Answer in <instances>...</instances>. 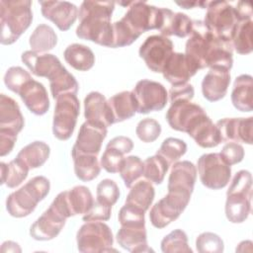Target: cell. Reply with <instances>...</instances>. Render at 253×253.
<instances>
[{"mask_svg":"<svg viewBox=\"0 0 253 253\" xmlns=\"http://www.w3.org/2000/svg\"><path fill=\"white\" fill-rule=\"evenodd\" d=\"M198 172L202 184L211 190L224 188L231 177V168L219 153L203 154L198 159Z\"/></svg>","mask_w":253,"mask_h":253,"instance_id":"13","label":"cell"},{"mask_svg":"<svg viewBox=\"0 0 253 253\" xmlns=\"http://www.w3.org/2000/svg\"><path fill=\"white\" fill-rule=\"evenodd\" d=\"M187 133L203 148L215 147L221 142L216 126L207 114L199 118L188 129Z\"/></svg>","mask_w":253,"mask_h":253,"instance_id":"27","label":"cell"},{"mask_svg":"<svg viewBox=\"0 0 253 253\" xmlns=\"http://www.w3.org/2000/svg\"><path fill=\"white\" fill-rule=\"evenodd\" d=\"M252 175L247 170L238 171L226 192L225 215L232 223L245 221L251 212Z\"/></svg>","mask_w":253,"mask_h":253,"instance_id":"6","label":"cell"},{"mask_svg":"<svg viewBox=\"0 0 253 253\" xmlns=\"http://www.w3.org/2000/svg\"><path fill=\"white\" fill-rule=\"evenodd\" d=\"M114 1H83L79 8L76 36L100 45L112 47Z\"/></svg>","mask_w":253,"mask_h":253,"instance_id":"1","label":"cell"},{"mask_svg":"<svg viewBox=\"0 0 253 253\" xmlns=\"http://www.w3.org/2000/svg\"><path fill=\"white\" fill-rule=\"evenodd\" d=\"M121 247L129 252H150L145 225H121L116 235Z\"/></svg>","mask_w":253,"mask_h":253,"instance_id":"28","label":"cell"},{"mask_svg":"<svg viewBox=\"0 0 253 253\" xmlns=\"http://www.w3.org/2000/svg\"><path fill=\"white\" fill-rule=\"evenodd\" d=\"M1 184L8 188H16L28 176L30 168L19 158L11 160L9 163L1 162Z\"/></svg>","mask_w":253,"mask_h":253,"instance_id":"37","label":"cell"},{"mask_svg":"<svg viewBox=\"0 0 253 253\" xmlns=\"http://www.w3.org/2000/svg\"><path fill=\"white\" fill-rule=\"evenodd\" d=\"M135 133L137 137L146 143L155 141L161 133L160 124L151 118L142 119L136 126Z\"/></svg>","mask_w":253,"mask_h":253,"instance_id":"45","label":"cell"},{"mask_svg":"<svg viewBox=\"0 0 253 253\" xmlns=\"http://www.w3.org/2000/svg\"><path fill=\"white\" fill-rule=\"evenodd\" d=\"M174 44L172 41L161 35H152L145 39L139 47V56L153 72L161 73L164 65L172 55Z\"/></svg>","mask_w":253,"mask_h":253,"instance_id":"16","label":"cell"},{"mask_svg":"<svg viewBox=\"0 0 253 253\" xmlns=\"http://www.w3.org/2000/svg\"><path fill=\"white\" fill-rule=\"evenodd\" d=\"M229 83V70L221 67H211L202 81L203 96L210 102H216L226 95Z\"/></svg>","mask_w":253,"mask_h":253,"instance_id":"25","label":"cell"},{"mask_svg":"<svg viewBox=\"0 0 253 253\" xmlns=\"http://www.w3.org/2000/svg\"><path fill=\"white\" fill-rule=\"evenodd\" d=\"M196 179L197 168L192 162L188 160L177 161L171 168L167 189L168 191L192 196Z\"/></svg>","mask_w":253,"mask_h":253,"instance_id":"23","label":"cell"},{"mask_svg":"<svg viewBox=\"0 0 253 253\" xmlns=\"http://www.w3.org/2000/svg\"><path fill=\"white\" fill-rule=\"evenodd\" d=\"M204 114L206 111L200 105L192 101L182 100L171 103L165 118L171 128L187 132L192 124Z\"/></svg>","mask_w":253,"mask_h":253,"instance_id":"18","label":"cell"},{"mask_svg":"<svg viewBox=\"0 0 253 253\" xmlns=\"http://www.w3.org/2000/svg\"><path fill=\"white\" fill-rule=\"evenodd\" d=\"M203 22L207 29L215 37L230 42L238 19L234 7L228 2L209 1Z\"/></svg>","mask_w":253,"mask_h":253,"instance_id":"12","label":"cell"},{"mask_svg":"<svg viewBox=\"0 0 253 253\" xmlns=\"http://www.w3.org/2000/svg\"><path fill=\"white\" fill-rule=\"evenodd\" d=\"M96 196L97 201L112 207L120 198V189L114 180L104 179L97 185Z\"/></svg>","mask_w":253,"mask_h":253,"instance_id":"46","label":"cell"},{"mask_svg":"<svg viewBox=\"0 0 253 253\" xmlns=\"http://www.w3.org/2000/svg\"><path fill=\"white\" fill-rule=\"evenodd\" d=\"M191 196L168 191L167 195L152 206L149 212L151 224L156 228H164L176 220L185 211Z\"/></svg>","mask_w":253,"mask_h":253,"instance_id":"14","label":"cell"},{"mask_svg":"<svg viewBox=\"0 0 253 253\" xmlns=\"http://www.w3.org/2000/svg\"><path fill=\"white\" fill-rule=\"evenodd\" d=\"M71 156L74 162V172L79 180L89 182L99 176L101 164L98 161L97 155L74 153Z\"/></svg>","mask_w":253,"mask_h":253,"instance_id":"35","label":"cell"},{"mask_svg":"<svg viewBox=\"0 0 253 253\" xmlns=\"http://www.w3.org/2000/svg\"><path fill=\"white\" fill-rule=\"evenodd\" d=\"M66 217L52 205L31 225L30 235L39 241H47L56 237L65 225Z\"/></svg>","mask_w":253,"mask_h":253,"instance_id":"20","label":"cell"},{"mask_svg":"<svg viewBox=\"0 0 253 253\" xmlns=\"http://www.w3.org/2000/svg\"><path fill=\"white\" fill-rule=\"evenodd\" d=\"M49 153V146L43 141L37 140L24 146L17 154V158L21 159L30 169H34L42 166L48 159Z\"/></svg>","mask_w":253,"mask_h":253,"instance_id":"34","label":"cell"},{"mask_svg":"<svg viewBox=\"0 0 253 253\" xmlns=\"http://www.w3.org/2000/svg\"><path fill=\"white\" fill-rule=\"evenodd\" d=\"M195 91L194 87L190 83H184V84H178V85H172V87L169 90V99L170 103L176 102V101H192L194 98Z\"/></svg>","mask_w":253,"mask_h":253,"instance_id":"51","label":"cell"},{"mask_svg":"<svg viewBox=\"0 0 253 253\" xmlns=\"http://www.w3.org/2000/svg\"><path fill=\"white\" fill-rule=\"evenodd\" d=\"M63 56L71 67L79 71H87L95 63V55L92 49L81 43L69 44L65 48Z\"/></svg>","mask_w":253,"mask_h":253,"instance_id":"32","label":"cell"},{"mask_svg":"<svg viewBox=\"0 0 253 253\" xmlns=\"http://www.w3.org/2000/svg\"><path fill=\"white\" fill-rule=\"evenodd\" d=\"M209 1H184V2H176L177 5L183 7L184 9H192L195 7L207 8Z\"/></svg>","mask_w":253,"mask_h":253,"instance_id":"54","label":"cell"},{"mask_svg":"<svg viewBox=\"0 0 253 253\" xmlns=\"http://www.w3.org/2000/svg\"><path fill=\"white\" fill-rule=\"evenodd\" d=\"M125 186L130 188L143 174V162L138 156L130 155L125 157L122 167L119 171Z\"/></svg>","mask_w":253,"mask_h":253,"instance_id":"41","label":"cell"},{"mask_svg":"<svg viewBox=\"0 0 253 253\" xmlns=\"http://www.w3.org/2000/svg\"><path fill=\"white\" fill-rule=\"evenodd\" d=\"M128 9L122 20L136 35L140 36L149 30H159L162 23L161 8L142 1L120 2Z\"/></svg>","mask_w":253,"mask_h":253,"instance_id":"8","label":"cell"},{"mask_svg":"<svg viewBox=\"0 0 253 253\" xmlns=\"http://www.w3.org/2000/svg\"><path fill=\"white\" fill-rule=\"evenodd\" d=\"M154 196L155 191L152 184L147 180H139L130 187L125 204L134 206L146 211L151 206Z\"/></svg>","mask_w":253,"mask_h":253,"instance_id":"33","label":"cell"},{"mask_svg":"<svg viewBox=\"0 0 253 253\" xmlns=\"http://www.w3.org/2000/svg\"><path fill=\"white\" fill-rule=\"evenodd\" d=\"M186 42L185 54L198 67L199 70L207 67L208 59L211 53L217 37L211 34L203 21H193L192 32Z\"/></svg>","mask_w":253,"mask_h":253,"instance_id":"11","label":"cell"},{"mask_svg":"<svg viewBox=\"0 0 253 253\" xmlns=\"http://www.w3.org/2000/svg\"><path fill=\"white\" fill-rule=\"evenodd\" d=\"M161 250L164 253H192L188 245V236L182 229H175L167 234L161 241Z\"/></svg>","mask_w":253,"mask_h":253,"instance_id":"42","label":"cell"},{"mask_svg":"<svg viewBox=\"0 0 253 253\" xmlns=\"http://www.w3.org/2000/svg\"><path fill=\"white\" fill-rule=\"evenodd\" d=\"M234 9H235L238 21L252 19V7L250 2L239 1L237 2V5L236 7H234Z\"/></svg>","mask_w":253,"mask_h":253,"instance_id":"53","label":"cell"},{"mask_svg":"<svg viewBox=\"0 0 253 253\" xmlns=\"http://www.w3.org/2000/svg\"><path fill=\"white\" fill-rule=\"evenodd\" d=\"M162 23L159 28L161 36L186 38L192 32L193 21L184 13H174L168 8H161Z\"/></svg>","mask_w":253,"mask_h":253,"instance_id":"29","label":"cell"},{"mask_svg":"<svg viewBox=\"0 0 253 253\" xmlns=\"http://www.w3.org/2000/svg\"><path fill=\"white\" fill-rule=\"evenodd\" d=\"M30 0L0 1V42L14 43L31 26L33 21Z\"/></svg>","mask_w":253,"mask_h":253,"instance_id":"4","label":"cell"},{"mask_svg":"<svg viewBox=\"0 0 253 253\" xmlns=\"http://www.w3.org/2000/svg\"><path fill=\"white\" fill-rule=\"evenodd\" d=\"M139 37L136 36L121 19L113 24V43L112 48L123 47L131 44Z\"/></svg>","mask_w":253,"mask_h":253,"instance_id":"44","label":"cell"},{"mask_svg":"<svg viewBox=\"0 0 253 253\" xmlns=\"http://www.w3.org/2000/svg\"><path fill=\"white\" fill-rule=\"evenodd\" d=\"M144 213V211L125 204L119 211L118 219L121 225H145Z\"/></svg>","mask_w":253,"mask_h":253,"instance_id":"47","label":"cell"},{"mask_svg":"<svg viewBox=\"0 0 253 253\" xmlns=\"http://www.w3.org/2000/svg\"><path fill=\"white\" fill-rule=\"evenodd\" d=\"M21 59L33 74L49 80L53 99L63 94L77 93L78 82L54 54L26 50L22 53Z\"/></svg>","mask_w":253,"mask_h":253,"instance_id":"2","label":"cell"},{"mask_svg":"<svg viewBox=\"0 0 253 253\" xmlns=\"http://www.w3.org/2000/svg\"><path fill=\"white\" fill-rule=\"evenodd\" d=\"M25 125L18 103L11 97L0 95V155L9 154L17 140V134Z\"/></svg>","mask_w":253,"mask_h":253,"instance_id":"7","label":"cell"},{"mask_svg":"<svg viewBox=\"0 0 253 253\" xmlns=\"http://www.w3.org/2000/svg\"><path fill=\"white\" fill-rule=\"evenodd\" d=\"M222 159L229 165L241 162L244 158V148L238 142H227L219 152Z\"/></svg>","mask_w":253,"mask_h":253,"instance_id":"50","label":"cell"},{"mask_svg":"<svg viewBox=\"0 0 253 253\" xmlns=\"http://www.w3.org/2000/svg\"><path fill=\"white\" fill-rule=\"evenodd\" d=\"M253 79L249 74H241L235 78L231 91V102L240 112H252Z\"/></svg>","mask_w":253,"mask_h":253,"instance_id":"31","label":"cell"},{"mask_svg":"<svg viewBox=\"0 0 253 253\" xmlns=\"http://www.w3.org/2000/svg\"><path fill=\"white\" fill-rule=\"evenodd\" d=\"M196 248L200 253H221L223 240L213 232H203L196 239Z\"/></svg>","mask_w":253,"mask_h":253,"instance_id":"43","label":"cell"},{"mask_svg":"<svg viewBox=\"0 0 253 253\" xmlns=\"http://www.w3.org/2000/svg\"><path fill=\"white\" fill-rule=\"evenodd\" d=\"M29 43L33 51L46 52L56 45L57 36L50 26L41 24L31 35Z\"/></svg>","mask_w":253,"mask_h":253,"instance_id":"38","label":"cell"},{"mask_svg":"<svg viewBox=\"0 0 253 253\" xmlns=\"http://www.w3.org/2000/svg\"><path fill=\"white\" fill-rule=\"evenodd\" d=\"M107 136V126L90 122H84L71 149V154H89L98 155L103 140Z\"/></svg>","mask_w":253,"mask_h":253,"instance_id":"19","label":"cell"},{"mask_svg":"<svg viewBox=\"0 0 253 253\" xmlns=\"http://www.w3.org/2000/svg\"><path fill=\"white\" fill-rule=\"evenodd\" d=\"M107 102L111 109L114 124L128 120L136 113V102L130 91H122L112 96Z\"/></svg>","mask_w":253,"mask_h":253,"instance_id":"30","label":"cell"},{"mask_svg":"<svg viewBox=\"0 0 253 253\" xmlns=\"http://www.w3.org/2000/svg\"><path fill=\"white\" fill-rule=\"evenodd\" d=\"M112 207L102 204L99 201H94L91 209L83 214L82 219L86 221H106L110 219Z\"/></svg>","mask_w":253,"mask_h":253,"instance_id":"49","label":"cell"},{"mask_svg":"<svg viewBox=\"0 0 253 253\" xmlns=\"http://www.w3.org/2000/svg\"><path fill=\"white\" fill-rule=\"evenodd\" d=\"M77 248L83 253L110 252L114 237L110 226L102 221H86L76 234ZM116 251V250H115Z\"/></svg>","mask_w":253,"mask_h":253,"instance_id":"10","label":"cell"},{"mask_svg":"<svg viewBox=\"0 0 253 253\" xmlns=\"http://www.w3.org/2000/svg\"><path fill=\"white\" fill-rule=\"evenodd\" d=\"M84 117L87 122L111 126L114 125L113 116L108 102L100 92H90L84 99Z\"/></svg>","mask_w":253,"mask_h":253,"instance_id":"26","label":"cell"},{"mask_svg":"<svg viewBox=\"0 0 253 253\" xmlns=\"http://www.w3.org/2000/svg\"><path fill=\"white\" fill-rule=\"evenodd\" d=\"M169 165L164 158L155 154L143 161V176L150 183L159 185L163 182Z\"/></svg>","mask_w":253,"mask_h":253,"instance_id":"39","label":"cell"},{"mask_svg":"<svg viewBox=\"0 0 253 253\" xmlns=\"http://www.w3.org/2000/svg\"><path fill=\"white\" fill-rule=\"evenodd\" d=\"M93 203L94 199L89 188L80 185L59 193L51 205L68 218L77 214L86 213L93 206Z\"/></svg>","mask_w":253,"mask_h":253,"instance_id":"17","label":"cell"},{"mask_svg":"<svg viewBox=\"0 0 253 253\" xmlns=\"http://www.w3.org/2000/svg\"><path fill=\"white\" fill-rule=\"evenodd\" d=\"M131 92L136 102V113L139 114L161 111L168 100L166 88L161 83L148 79L138 81Z\"/></svg>","mask_w":253,"mask_h":253,"instance_id":"15","label":"cell"},{"mask_svg":"<svg viewBox=\"0 0 253 253\" xmlns=\"http://www.w3.org/2000/svg\"><path fill=\"white\" fill-rule=\"evenodd\" d=\"M252 19L238 21L231 35L232 48L239 54H248L252 51Z\"/></svg>","mask_w":253,"mask_h":253,"instance_id":"36","label":"cell"},{"mask_svg":"<svg viewBox=\"0 0 253 253\" xmlns=\"http://www.w3.org/2000/svg\"><path fill=\"white\" fill-rule=\"evenodd\" d=\"M124 159V154L121 152L112 148H106L101 157L100 164L107 172L118 173L122 167Z\"/></svg>","mask_w":253,"mask_h":253,"instance_id":"48","label":"cell"},{"mask_svg":"<svg viewBox=\"0 0 253 253\" xmlns=\"http://www.w3.org/2000/svg\"><path fill=\"white\" fill-rule=\"evenodd\" d=\"M21 252V248L19 247L18 243L13 241H6L2 244L1 252Z\"/></svg>","mask_w":253,"mask_h":253,"instance_id":"55","label":"cell"},{"mask_svg":"<svg viewBox=\"0 0 253 253\" xmlns=\"http://www.w3.org/2000/svg\"><path fill=\"white\" fill-rule=\"evenodd\" d=\"M53 113L52 132L59 140L71 137L80 113V103L75 94H63L57 97Z\"/></svg>","mask_w":253,"mask_h":253,"instance_id":"9","label":"cell"},{"mask_svg":"<svg viewBox=\"0 0 253 253\" xmlns=\"http://www.w3.org/2000/svg\"><path fill=\"white\" fill-rule=\"evenodd\" d=\"M198 67L186 56L185 53L173 52L163 67V77L172 85L184 84L194 76Z\"/></svg>","mask_w":253,"mask_h":253,"instance_id":"24","label":"cell"},{"mask_svg":"<svg viewBox=\"0 0 253 253\" xmlns=\"http://www.w3.org/2000/svg\"><path fill=\"white\" fill-rule=\"evenodd\" d=\"M4 83L9 90L21 97L31 113L42 116L48 111L49 99L45 87L21 66L10 67L4 75Z\"/></svg>","mask_w":253,"mask_h":253,"instance_id":"3","label":"cell"},{"mask_svg":"<svg viewBox=\"0 0 253 253\" xmlns=\"http://www.w3.org/2000/svg\"><path fill=\"white\" fill-rule=\"evenodd\" d=\"M50 183L44 176H36L19 190L11 193L6 200V210L13 217H24L32 213L39 202L49 193Z\"/></svg>","mask_w":253,"mask_h":253,"instance_id":"5","label":"cell"},{"mask_svg":"<svg viewBox=\"0 0 253 253\" xmlns=\"http://www.w3.org/2000/svg\"><path fill=\"white\" fill-rule=\"evenodd\" d=\"M187 151V144L184 140L176 137H168L163 140L156 154L166 160L168 165L177 162Z\"/></svg>","mask_w":253,"mask_h":253,"instance_id":"40","label":"cell"},{"mask_svg":"<svg viewBox=\"0 0 253 253\" xmlns=\"http://www.w3.org/2000/svg\"><path fill=\"white\" fill-rule=\"evenodd\" d=\"M106 148H112L115 149L119 152H121L122 154H126L129 153L132 148H133V142L132 140L127 137V136H124V135H120V136H116L114 138H112L108 143Z\"/></svg>","mask_w":253,"mask_h":253,"instance_id":"52","label":"cell"},{"mask_svg":"<svg viewBox=\"0 0 253 253\" xmlns=\"http://www.w3.org/2000/svg\"><path fill=\"white\" fill-rule=\"evenodd\" d=\"M42 16L60 31H68L78 17V8L68 1H39Z\"/></svg>","mask_w":253,"mask_h":253,"instance_id":"22","label":"cell"},{"mask_svg":"<svg viewBox=\"0 0 253 253\" xmlns=\"http://www.w3.org/2000/svg\"><path fill=\"white\" fill-rule=\"evenodd\" d=\"M253 118H224L216 122L221 142L252 144Z\"/></svg>","mask_w":253,"mask_h":253,"instance_id":"21","label":"cell"}]
</instances>
